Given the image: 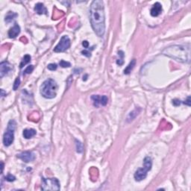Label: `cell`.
Returning a JSON list of instances; mask_svg holds the SVG:
<instances>
[{"instance_id": "obj_1", "label": "cell", "mask_w": 191, "mask_h": 191, "mask_svg": "<svg viewBox=\"0 0 191 191\" xmlns=\"http://www.w3.org/2000/svg\"><path fill=\"white\" fill-rule=\"evenodd\" d=\"M104 3L101 0H95L92 2L90 9V20L95 33L102 37L105 31V20Z\"/></svg>"}, {"instance_id": "obj_2", "label": "cell", "mask_w": 191, "mask_h": 191, "mask_svg": "<svg viewBox=\"0 0 191 191\" xmlns=\"http://www.w3.org/2000/svg\"><path fill=\"white\" fill-rule=\"evenodd\" d=\"M162 53L177 61L187 63L190 59V46L173 45L164 49Z\"/></svg>"}, {"instance_id": "obj_3", "label": "cell", "mask_w": 191, "mask_h": 191, "mask_svg": "<svg viewBox=\"0 0 191 191\" xmlns=\"http://www.w3.org/2000/svg\"><path fill=\"white\" fill-rule=\"evenodd\" d=\"M58 85L51 78L46 80L40 87V93L46 99H53L56 96Z\"/></svg>"}, {"instance_id": "obj_4", "label": "cell", "mask_w": 191, "mask_h": 191, "mask_svg": "<svg viewBox=\"0 0 191 191\" xmlns=\"http://www.w3.org/2000/svg\"><path fill=\"white\" fill-rule=\"evenodd\" d=\"M16 128V123L14 120H11L8 123V128L6 132L4 134L3 137V143L5 146H9L12 144L14 139V130Z\"/></svg>"}, {"instance_id": "obj_5", "label": "cell", "mask_w": 191, "mask_h": 191, "mask_svg": "<svg viewBox=\"0 0 191 191\" xmlns=\"http://www.w3.org/2000/svg\"><path fill=\"white\" fill-rule=\"evenodd\" d=\"M41 188L43 190H59L61 188L60 182L55 178H43Z\"/></svg>"}, {"instance_id": "obj_6", "label": "cell", "mask_w": 191, "mask_h": 191, "mask_svg": "<svg viewBox=\"0 0 191 191\" xmlns=\"http://www.w3.org/2000/svg\"><path fill=\"white\" fill-rule=\"evenodd\" d=\"M70 46V40L68 38V36L64 35L63 36L60 42L58 43V45L55 47L54 51L55 52H63V51L67 50Z\"/></svg>"}, {"instance_id": "obj_7", "label": "cell", "mask_w": 191, "mask_h": 191, "mask_svg": "<svg viewBox=\"0 0 191 191\" xmlns=\"http://www.w3.org/2000/svg\"><path fill=\"white\" fill-rule=\"evenodd\" d=\"M149 171V169L148 168H146V166H143L141 168H139L138 169L136 170L135 173H134V178L136 181H140L143 179L146 178L147 176V172Z\"/></svg>"}, {"instance_id": "obj_8", "label": "cell", "mask_w": 191, "mask_h": 191, "mask_svg": "<svg viewBox=\"0 0 191 191\" xmlns=\"http://www.w3.org/2000/svg\"><path fill=\"white\" fill-rule=\"evenodd\" d=\"M17 157L26 163L31 162V161H34L35 158L34 154L31 152H24L20 153V154L17 155Z\"/></svg>"}, {"instance_id": "obj_9", "label": "cell", "mask_w": 191, "mask_h": 191, "mask_svg": "<svg viewBox=\"0 0 191 191\" xmlns=\"http://www.w3.org/2000/svg\"><path fill=\"white\" fill-rule=\"evenodd\" d=\"M12 69H13V66L9 64L8 62H7V61L2 62L0 64V76L2 78L4 76L8 74Z\"/></svg>"}, {"instance_id": "obj_10", "label": "cell", "mask_w": 191, "mask_h": 191, "mask_svg": "<svg viewBox=\"0 0 191 191\" xmlns=\"http://www.w3.org/2000/svg\"><path fill=\"white\" fill-rule=\"evenodd\" d=\"M162 12V5L159 2H156L154 4L152 8L151 9V15L152 16H158Z\"/></svg>"}, {"instance_id": "obj_11", "label": "cell", "mask_w": 191, "mask_h": 191, "mask_svg": "<svg viewBox=\"0 0 191 191\" xmlns=\"http://www.w3.org/2000/svg\"><path fill=\"white\" fill-rule=\"evenodd\" d=\"M20 33V28L18 24L15 23V25L9 30L8 31V36L10 38H15L18 36V34Z\"/></svg>"}, {"instance_id": "obj_12", "label": "cell", "mask_w": 191, "mask_h": 191, "mask_svg": "<svg viewBox=\"0 0 191 191\" xmlns=\"http://www.w3.org/2000/svg\"><path fill=\"white\" fill-rule=\"evenodd\" d=\"M34 11L38 14H47V10L46 7L42 3H38L35 5Z\"/></svg>"}, {"instance_id": "obj_13", "label": "cell", "mask_w": 191, "mask_h": 191, "mask_svg": "<svg viewBox=\"0 0 191 191\" xmlns=\"http://www.w3.org/2000/svg\"><path fill=\"white\" fill-rule=\"evenodd\" d=\"M36 130L33 129V128H28V129H25L23 131V137L26 139H29L31 138L32 137H34L36 134Z\"/></svg>"}, {"instance_id": "obj_14", "label": "cell", "mask_w": 191, "mask_h": 191, "mask_svg": "<svg viewBox=\"0 0 191 191\" xmlns=\"http://www.w3.org/2000/svg\"><path fill=\"white\" fill-rule=\"evenodd\" d=\"M135 64H136V60H135V59H133V60L130 62V64L128 65L127 67L124 70V74L128 75V74L131 72V70L134 69Z\"/></svg>"}, {"instance_id": "obj_15", "label": "cell", "mask_w": 191, "mask_h": 191, "mask_svg": "<svg viewBox=\"0 0 191 191\" xmlns=\"http://www.w3.org/2000/svg\"><path fill=\"white\" fill-rule=\"evenodd\" d=\"M91 99L93 102V105L95 107L98 108L100 105V99H101V96H99V95H93L91 96Z\"/></svg>"}, {"instance_id": "obj_16", "label": "cell", "mask_w": 191, "mask_h": 191, "mask_svg": "<svg viewBox=\"0 0 191 191\" xmlns=\"http://www.w3.org/2000/svg\"><path fill=\"white\" fill-rule=\"evenodd\" d=\"M30 61H31V56L29 55H26L23 57V60H22V61L20 63V68H23L25 65L28 64L30 62Z\"/></svg>"}, {"instance_id": "obj_17", "label": "cell", "mask_w": 191, "mask_h": 191, "mask_svg": "<svg viewBox=\"0 0 191 191\" xmlns=\"http://www.w3.org/2000/svg\"><path fill=\"white\" fill-rule=\"evenodd\" d=\"M138 113H139V111H137V109H135L134 111H132V112H131L129 115H128V120H133L137 115H138Z\"/></svg>"}, {"instance_id": "obj_18", "label": "cell", "mask_w": 191, "mask_h": 191, "mask_svg": "<svg viewBox=\"0 0 191 191\" xmlns=\"http://www.w3.org/2000/svg\"><path fill=\"white\" fill-rule=\"evenodd\" d=\"M76 151L77 152L81 153L83 152V145L82 143L78 141V140H76Z\"/></svg>"}, {"instance_id": "obj_19", "label": "cell", "mask_w": 191, "mask_h": 191, "mask_svg": "<svg viewBox=\"0 0 191 191\" xmlns=\"http://www.w3.org/2000/svg\"><path fill=\"white\" fill-rule=\"evenodd\" d=\"M118 54H119V56H120L121 58H119V59L116 61V64L120 66V65H123V63H124V61H123L124 53H123V51H119V52H118Z\"/></svg>"}, {"instance_id": "obj_20", "label": "cell", "mask_w": 191, "mask_h": 191, "mask_svg": "<svg viewBox=\"0 0 191 191\" xmlns=\"http://www.w3.org/2000/svg\"><path fill=\"white\" fill-rule=\"evenodd\" d=\"M108 97L106 96H102L100 99V105H102L103 106H105L108 103Z\"/></svg>"}, {"instance_id": "obj_21", "label": "cell", "mask_w": 191, "mask_h": 191, "mask_svg": "<svg viewBox=\"0 0 191 191\" xmlns=\"http://www.w3.org/2000/svg\"><path fill=\"white\" fill-rule=\"evenodd\" d=\"M33 70H34L33 65L28 66L26 70H25V71H24V73H23V75H26V74H30V73H31V72L33 71Z\"/></svg>"}, {"instance_id": "obj_22", "label": "cell", "mask_w": 191, "mask_h": 191, "mask_svg": "<svg viewBox=\"0 0 191 191\" xmlns=\"http://www.w3.org/2000/svg\"><path fill=\"white\" fill-rule=\"evenodd\" d=\"M20 78H16L14 81V84H13V90H16L18 89V88L20 87Z\"/></svg>"}, {"instance_id": "obj_23", "label": "cell", "mask_w": 191, "mask_h": 191, "mask_svg": "<svg viewBox=\"0 0 191 191\" xmlns=\"http://www.w3.org/2000/svg\"><path fill=\"white\" fill-rule=\"evenodd\" d=\"M60 66H62V67H64V68H66V67H70V66H71V64L70 63H69V62H67V61H60Z\"/></svg>"}, {"instance_id": "obj_24", "label": "cell", "mask_w": 191, "mask_h": 191, "mask_svg": "<svg viewBox=\"0 0 191 191\" xmlns=\"http://www.w3.org/2000/svg\"><path fill=\"white\" fill-rule=\"evenodd\" d=\"M58 66L56 64H49L48 66H47V68L49 70H51V71H54L57 69Z\"/></svg>"}, {"instance_id": "obj_25", "label": "cell", "mask_w": 191, "mask_h": 191, "mask_svg": "<svg viewBox=\"0 0 191 191\" xmlns=\"http://www.w3.org/2000/svg\"><path fill=\"white\" fill-rule=\"evenodd\" d=\"M13 15H15L14 13H12V12H11L10 11V13H8L6 16H5V21H7V22H8L9 20H12L13 19Z\"/></svg>"}, {"instance_id": "obj_26", "label": "cell", "mask_w": 191, "mask_h": 191, "mask_svg": "<svg viewBox=\"0 0 191 191\" xmlns=\"http://www.w3.org/2000/svg\"><path fill=\"white\" fill-rule=\"evenodd\" d=\"M15 179L16 178L11 174H8L7 176H5V180L8 181H15Z\"/></svg>"}, {"instance_id": "obj_27", "label": "cell", "mask_w": 191, "mask_h": 191, "mask_svg": "<svg viewBox=\"0 0 191 191\" xmlns=\"http://www.w3.org/2000/svg\"><path fill=\"white\" fill-rule=\"evenodd\" d=\"M81 53H82V55H85V56H87V57H90V52L88 51H87V50H84V51H81Z\"/></svg>"}, {"instance_id": "obj_28", "label": "cell", "mask_w": 191, "mask_h": 191, "mask_svg": "<svg viewBox=\"0 0 191 191\" xmlns=\"http://www.w3.org/2000/svg\"><path fill=\"white\" fill-rule=\"evenodd\" d=\"M181 101L180 100H178V99H174V100H172V103H173V105H175V106H178L180 104H181Z\"/></svg>"}, {"instance_id": "obj_29", "label": "cell", "mask_w": 191, "mask_h": 191, "mask_svg": "<svg viewBox=\"0 0 191 191\" xmlns=\"http://www.w3.org/2000/svg\"><path fill=\"white\" fill-rule=\"evenodd\" d=\"M184 104H186V105H187L188 106H190V96H188L187 97V99L185 101V102H184Z\"/></svg>"}, {"instance_id": "obj_30", "label": "cell", "mask_w": 191, "mask_h": 191, "mask_svg": "<svg viewBox=\"0 0 191 191\" xmlns=\"http://www.w3.org/2000/svg\"><path fill=\"white\" fill-rule=\"evenodd\" d=\"M83 46H84V47H85V48H88V46H89V43H88V41H84L83 42Z\"/></svg>"}, {"instance_id": "obj_31", "label": "cell", "mask_w": 191, "mask_h": 191, "mask_svg": "<svg viewBox=\"0 0 191 191\" xmlns=\"http://www.w3.org/2000/svg\"><path fill=\"white\" fill-rule=\"evenodd\" d=\"M1 164H2V167H1V169H2V172H3V169H4V164H3V162H2V163H1Z\"/></svg>"}, {"instance_id": "obj_32", "label": "cell", "mask_w": 191, "mask_h": 191, "mask_svg": "<svg viewBox=\"0 0 191 191\" xmlns=\"http://www.w3.org/2000/svg\"><path fill=\"white\" fill-rule=\"evenodd\" d=\"M2 97L5 96H4V90H2Z\"/></svg>"}]
</instances>
